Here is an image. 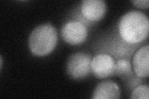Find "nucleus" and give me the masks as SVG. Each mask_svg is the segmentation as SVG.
I'll list each match as a JSON object with an SVG mask.
<instances>
[{"label": "nucleus", "instance_id": "nucleus-1", "mask_svg": "<svg viewBox=\"0 0 149 99\" xmlns=\"http://www.w3.org/2000/svg\"><path fill=\"white\" fill-rule=\"evenodd\" d=\"M149 22L145 14L137 11H129L121 17L119 32L122 39L130 44H138L147 39Z\"/></svg>", "mask_w": 149, "mask_h": 99}, {"label": "nucleus", "instance_id": "nucleus-2", "mask_svg": "<svg viewBox=\"0 0 149 99\" xmlns=\"http://www.w3.org/2000/svg\"><path fill=\"white\" fill-rule=\"evenodd\" d=\"M57 32L50 24H44L32 30L29 38V47L32 54L44 56L50 54L57 44Z\"/></svg>", "mask_w": 149, "mask_h": 99}, {"label": "nucleus", "instance_id": "nucleus-3", "mask_svg": "<svg viewBox=\"0 0 149 99\" xmlns=\"http://www.w3.org/2000/svg\"><path fill=\"white\" fill-rule=\"evenodd\" d=\"M91 60L90 55L83 52L72 55L67 66L68 74L74 79L85 78L91 70Z\"/></svg>", "mask_w": 149, "mask_h": 99}, {"label": "nucleus", "instance_id": "nucleus-4", "mask_svg": "<svg viewBox=\"0 0 149 99\" xmlns=\"http://www.w3.org/2000/svg\"><path fill=\"white\" fill-rule=\"evenodd\" d=\"M91 70L97 78H106L115 74L116 61L108 55H96L91 60Z\"/></svg>", "mask_w": 149, "mask_h": 99}, {"label": "nucleus", "instance_id": "nucleus-5", "mask_svg": "<svg viewBox=\"0 0 149 99\" xmlns=\"http://www.w3.org/2000/svg\"><path fill=\"white\" fill-rule=\"evenodd\" d=\"M61 34L63 39L68 44L78 45L86 40L88 30L80 22H70L63 26Z\"/></svg>", "mask_w": 149, "mask_h": 99}, {"label": "nucleus", "instance_id": "nucleus-6", "mask_svg": "<svg viewBox=\"0 0 149 99\" xmlns=\"http://www.w3.org/2000/svg\"><path fill=\"white\" fill-rule=\"evenodd\" d=\"M81 11L86 19L97 21L103 17L106 11V2L102 0H84Z\"/></svg>", "mask_w": 149, "mask_h": 99}, {"label": "nucleus", "instance_id": "nucleus-7", "mask_svg": "<svg viewBox=\"0 0 149 99\" xmlns=\"http://www.w3.org/2000/svg\"><path fill=\"white\" fill-rule=\"evenodd\" d=\"M134 71L139 78H146L149 74L148 45L142 46L135 53L133 60Z\"/></svg>", "mask_w": 149, "mask_h": 99}, {"label": "nucleus", "instance_id": "nucleus-8", "mask_svg": "<svg viewBox=\"0 0 149 99\" xmlns=\"http://www.w3.org/2000/svg\"><path fill=\"white\" fill-rule=\"evenodd\" d=\"M120 91L117 83L112 81H104L98 84L93 93L95 99L119 98Z\"/></svg>", "mask_w": 149, "mask_h": 99}, {"label": "nucleus", "instance_id": "nucleus-9", "mask_svg": "<svg viewBox=\"0 0 149 99\" xmlns=\"http://www.w3.org/2000/svg\"><path fill=\"white\" fill-rule=\"evenodd\" d=\"M131 72V64L126 60H119L116 63L115 74L118 76H124Z\"/></svg>", "mask_w": 149, "mask_h": 99}, {"label": "nucleus", "instance_id": "nucleus-10", "mask_svg": "<svg viewBox=\"0 0 149 99\" xmlns=\"http://www.w3.org/2000/svg\"><path fill=\"white\" fill-rule=\"evenodd\" d=\"M149 87L147 85H141L134 89L131 93L130 98L148 99Z\"/></svg>", "mask_w": 149, "mask_h": 99}, {"label": "nucleus", "instance_id": "nucleus-11", "mask_svg": "<svg viewBox=\"0 0 149 99\" xmlns=\"http://www.w3.org/2000/svg\"><path fill=\"white\" fill-rule=\"evenodd\" d=\"M134 6L141 9H147L149 6L148 0H137V1H131Z\"/></svg>", "mask_w": 149, "mask_h": 99}, {"label": "nucleus", "instance_id": "nucleus-12", "mask_svg": "<svg viewBox=\"0 0 149 99\" xmlns=\"http://www.w3.org/2000/svg\"><path fill=\"white\" fill-rule=\"evenodd\" d=\"M0 61H1V69L2 66H3V58H2L1 56V57H0Z\"/></svg>", "mask_w": 149, "mask_h": 99}]
</instances>
